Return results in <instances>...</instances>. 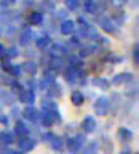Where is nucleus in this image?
Returning a JSON list of instances; mask_svg holds the SVG:
<instances>
[{"instance_id": "1", "label": "nucleus", "mask_w": 139, "mask_h": 154, "mask_svg": "<svg viewBox=\"0 0 139 154\" xmlns=\"http://www.w3.org/2000/svg\"><path fill=\"white\" fill-rule=\"evenodd\" d=\"M93 109H94L96 116H101V117L107 116L109 109H110V100L107 96H99V98H96L94 104H93Z\"/></svg>"}, {"instance_id": "2", "label": "nucleus", "mask_w": 139, "mask_h": 154, "mask_svg": "<svg viewBox=\"0 0 139 154\" xmlns=\"http://www.w3.org/2000/svg\"><path fill=\"white\" fill-rule=\"evenodd\" d=\"M83 144H85V137L83 135H75V137H72L66 141L67 151H69L70 154H77L81 149Z\"/></svg>"}, {"instance_id": "3", "label": "nucleus", "mask_w": 139, "mask_h": 154, "mask_svg": "<svg viewBox=\"0 0 139 154\" xmlns=\"http://www.w3.org/2000/svg\"><path fill=\"white\" fill-rule=\"evenodd\" d=\"M22 116L26 117L27 120H31V122H40V111H38L37 108H34V104H27L26 108H24L22 111Z\"/></svg>"}, {"instance_id": "4", "label": "nucleus", "mask_w": 139, "mask_h": 154, "mask_svg": "<svg viewBox=\"0 0 139 154\" xmlns=\"http://www.w3.org/2000/svg\"><path fill=\"white\" fill-rule=\"evenodd\" d=\"M99 26L102 27V31H105L107 34H115L117 32V24L112 18H107V16H101L99 18Z\"/></svg>"}, {"instance_id": "5", "label": "nucleus", "mask_w": 139, "mask_h": 154, "mask_svg": "<svg viewBox=\"0 0 139 154\" xmlns=\"http://www.w3.org/2000/svg\"><path fill=\"white\" fill-rule=\"evenodd\" d=\"M18 98L24 104H34V103H35V93H34L32 88H21V90H19Z\"/></svg>"}, {"instance_id": "6", "label": "nucleus", "mask_w": 139, "mask_h": 154, "mask_svg": "<svg viewBox=\"0 0 139 154\" xmlns=\"http://www.w3.org/2000/svg\"><path fill=\"white\" fill-rule=\"evenodd\" d=\"M34 40V32L31 27H24L22 32L19 34V45L21 47H29L31 42Z\"/></svg>"}, {"instance_id": "7", "label": "nucleus", "mask_w": 139, "mask_h": 154, "mask_svg": "<svg viewBox=\"0 0 139 154\" xmlns=\"http://www.w3.org/2000/svg\"><path fill=\"white\" fill-rule=\"evenodd\" d=\"M75 29H77V24L72 19H62V23L59 26V31L62 35H70V34L75 32Z\"/></svg>"}, {"instance_id": "8", "label": "nucleus", "mask_w": 139, "mask_h": 154, "mask_svg": "<svg viewBox=\"0 0 139 154\" xmlns=\"http://www.w3.org/2000/svg\"><path fill=\"white\" fill-rule=\"evenodd\" d=\"M37 146V141L34 138H27V137H22L21 140L18 141V148L21 149V151L24 152H29V151H32L34 148Z\"/></svg>"}, {"instance_id": "9", "label": "nucleus", "mask_w": 139, "mask_h": 154, "mask_svg": "<svg viewBox=\"0 0 139 154\" xmlns=\"http://www.w3.org/2000/svg\"><path fill=\"white\" fill-rule=\"evenodd\" d=\"M96 127H98V124H96V119L93 116H86V117L81 120V130H83L85 133H93Z\"/></svg>"}, {"instance_id": "10", "label": "nucleus", "mask_w": 139, "mask_h": 154, "mask_svg": "<svg viewBox=\"0 0 139 154\" xmlns=\"http://www.w3.org/2000/svg\"><path fill=\"white\" fill-rule=\"evenodd\" d=\"M117 137H118V140L122 143H129L133 140V132L129 128H126V127H120L118 130H117Z\"/></svg>"}, {"instance_id": "11", "label": "nucleus", "mask_w": 139, "mask_h": 154, "mask_svg": "<svg viewBox=\"0 0 139 154\" xmlns=\"http://www.w3.org/2000/svg\"><path fill=\"white\" fill-rule=\"evenodd\" d=\"M133 74H129V72H120V74H117L112 79V84L114 85H122V84H126V82H131L133 80Z\"/></svg>"}, {"instance_id": "12", "label": "nucleus", "mask_w": 139, "mask_h": 154, "mask_svg": "<svg viewBox=\"0 0 139 154\" xmlns=\"http://www.w3.org/2000/svg\"><path fill=\"white\" fill-rule=\"evenodd\" d=\"M29 132H31V128H29L22 120H16V124H14V133H16L18 137H27Z\"/></svg>"}, {"instance_id": "13", "label": "nucleus", "mask_w": 139, "mask_h": 154, "mask_svg": "<svg viewBox=\"0 0 139 154\" xmlns=\"http://www.w3.org/2000/svg\"><path fill=\"white\" fill-rule=\"evenodd\" d=\"M50 144H51V149L56 152H64V141H62L61 137H55L53 135V138L50 140Z\"/></svg>"}, {"instance_id": "14", "label": "nucleus", "mask_w": 139, "mask_h": 154, "mask_svg": "<svg viewBox=\"0 0 139 154\" xmlns=\"http://www.w3.org/2000/svg\"><path fill=\"white\" fill-rule=\"evenodd\" d=\"M29 24H32V26H40V24L43 23V13L40 11H32L29 13Z\"/></svg>"}, {"instance_id": "15", "label": "nucleus", "mask_w": 139, "mask_h": 154, "mask_svg": "<svg viewBox=\"0 0 139 154\" xmlns=\"http://www.w3.org/2000/svg\"><path fill=\"white\" fill-rule=\"evenodd\" d=\"M70 101H72V104H74V106H81L85 103V96H83L81 91L75 90V91H72V95H70Z\"/></svg>"}, {"instance_id": "16", "label": "nucleus", "mask_w": 139, "mask_h": 154, "mask_svg": "<svg viewBox=\"0 0 139 154\" xmlns=\"http://www.w3.org/2000/svg\"><path fill=\"white\" fill-rule=\"evenodd\" d=\"M0 143L2 144H11V143H14V135L10 132V130H3L2 133H0Z\"/></svg>"}, {"instance_id": "17", "label": "nucleus", "mask_w": 139, "mask_h": 154, "mask_svg": "<svg viewBox=\"0 0 139 154\" xmlns=\"http://www.w3.org/2000/svg\"><path fill=\"white\" fill-rule=\"evenodd\" d=\"M48 95L51 96V98H59V96L62 95V88H61V85L59 84H56V82H53V84L48 87Z\"/></svg>"}, {"instance_id": "18", "label": "nucleus", "mask_w": 139, "mask_h": 154, "mask_svg": "<svg viewBox=\"0 0 139 154\" xmlns=\"http://www.w3.org/2000/svg\"><path fill=\"white\" fill-rule=\"evenodd\" d=\"M35 45L38 50H45L46 47L51 45V37L50 35H43V37H38L35 40Z\"/></svg>"}, {"instance_id": "19", "label": "nucleus", "mask_w": 139, "mask_h": 154, "mask_svg": "<svg viewBox=\"0 0 139 154\" xmlns=\"http://www.w3.org/2000/svg\"><path fill=\"white\" fill-rule=\"evenodd\" d=\"M22 71L27 72L31 75H35L37 74V64L34 61H24L22 63Z\"/></svg>"}, {"instance_id": "20", "label": "nucleus", "mask_w": 139, "mask_h": 154, "mask_svg": "<svg viewBox=\"0 0 139 154\" xmlns=\"http://www.w3.org/2000/svg\"><path fill=\"white\" fill-rule=\"evenodd\" d=\"M93 85L98 87V88H101V90H107L110 87V82L107 79H102V77H94V79H93Z\"/></svg>"}, {"instance_id": "21", "label": "nucleus", "mask_w": 139, "mask_h": 154, "mask_svg": "<svg viewBox=\"0 0 139 154\" xmlns=\"http://www.w3.org/2000/svg\"><path fill=\"white\" fill-rule=\"evenodd\" d=\"M62 66H64V63H62V58H61V56H53V58H51V66H50V69L59 71V69H62Z\"/></svg>"}, {"instance_id": "22", "label": "nucleus", "mask_w": 139, "mask_h": 154, "mask_svg": "<svg viewBox=\"0 0 139 154\" xmlns=\"http://www.w3.org/2000/svg\"><path fill=\"white\" fill-rule=\"evenodd\" d=\"M98 149H99L98 141H91L88 146H86L83 151H81V154H98Z\"/></svg>"}, {"instance_id": "23", "label": "nucleus", "mask_w": 139, "mask_h": 154, "mask_svg": "<svg viewBox=\"0 0 139 154\" xmlns=\"http://www.w3.org/2000/svg\"><path fill=\"white\" fill-rule=\"evenodd\" d=\"M66 47H62L61 43H56V45H53L51 47V53H53V56H62V55H66Z\"/></svg>"}, {"instance_id": "24", "label": "nucleus", "mask_w": 139, "mask_h": 154, "mask_svg": "<svg viewBox=\"0 0 139 154\" xmlns=\"http://www.w3.org/2000/svg\"><path fill=\"white\" fill-rule=\"evenodd\" d=\"M42 108H43V111H53V109H58V106H56L55 101L46 100V101H43V103H42Z\"/></svg>"}, {"instance_id": "25", "label": "nucleus", "mask_w": 139, "mask_h": 154, "mask_svg": "<svg viewBox=\"0 0 139 154\" xmlns=\"http://www.w3.org/2000/svg\"><path fill=\"white\" fill-rule=\"evenodd\" d=\"M93 50H94V47H81L80 51H78V56L80 58H86V56H90L91 53H93Z\"/></svg>"}, {"instance_id": "26", "label": "nucleus", "mask_w": 139, "mask_h": 154, "mask_svg": "<svg viewBox=\"0 0 139 154\" xmlns=\"http://www.w3.org/2000/svg\"><path fill=\"white\" fill-rule=\"evenodd\" d=\"M102 149H104V154H112V151H114V144L110 143V140H104Z\"/></svg>"}, {"instance_id": "27", "label": "nucleus", "mask_w": 139, "mask_h": 154, "mask_svg": "<svg viewBox=\"0 0 139 154\" xmlns=\"http://www.w3.org/2000/svg\"><path fill=\"white\" fill-rule=\"evenodd\" d=\"M67 10H77L80 7V0H66Z\"/></svg>"}, {"instance_id": "28", "label": "nucleus", "mask_w": 139, "mask_h": 154, "mask_svg": "<svg viewBox=\"0 0 139 154\" xmlns=\"http://www.w3.org/2000/svg\"><path fill=\"white\" fill-rule=\"evenodd\" d=\"M18 55H19V51L16 50V47H10L8 51L5 50V56H7V58H14V56H18Z\"/></svg>"}, {"instance_id": "29", "label": "nucleus", "mask_w": 139, "mask_h": 154, "mask_svg": "<svg viewBox=\"0 0 139 154\" xmlns=\"http://www.w3.org/2000/svg\"><path fill=\"white\" fill-rule=\"evenodd\" d=\"M133 61H134V64H138V63H139V45H138V43H134V45H133Z\"/></svg>"}, {"instance_id": "30", "label": "nucleus", "mask_w": 139, "mask_h": 154, "mask_svg": "<svg viewBox=\"0 0 139 154\" xmlns=\"http://www.w3.org/2000/svg\"><path fill=\"white\" fill-rule=\"evenodd\" d=\"M70 63H72V67H75V69H80V67H83V61L80 60V56L78 58H72L70 60Z\"/></svg>"}, {"instance_id": "31", "label": "nucleus", "mask_w": 139, "mask_h": 154, "mask_svg": "<svg viewBox=\"0 0 139 154\" xmlns=\"http://www.w3.org/2000/svg\"><path fill=\"white\" fill-rule=\"evenodd\" d=\"M16 3H18V0H2V2H0V7L8 8V7H14Z\"/></svg>"}, {"instance_id": "32", "label": "nucleus", "mask_w": 139, "mask_h": 154, "mask_svg": "<svg viewBox=\"0 0 139 154\" xmlns=\"http://www.w3.org/2000/svg\"><path fill=\"white\" fill-rule=\"evenodd\" d=\"M0 124H2V125H5V127L8 125V117H7V114L0 112Z\"/></svg>"}, {"instance_id": "33", "label": "nucleus", "mask_w": 139, "mask_h": 154, "mask_svg": "<svg viewBox=\"0 0 139 154\" xmlns=\"http://www.w3.org/2000/svg\"><path fill=\"white\" fill-rule=\"evenodd\" d=\"M2 67L8 72V71H10V67H11V63H10L8 60H3V61H2Z\"/></svg>"}, {"instance_id": "34", "label": "nucleus", "mask_w": 139, "mask_h": 154, "mask_svg": "<svg viewBox=\"0 0 139 154\" xmlns=\"http://www.w3.org/2000/svg\"><path fill=\"white\" fill-rule=\"evenodd\" d=\"M58 16L64 18V16H66V10H64V8H62V10H59V11H58Z\"/></svg>"}, {"instance_id": "35", "label": "nucleus", "mask_w": 139, "mask_h": 154, "mask_svg": "<svg viewBox=\"0 0 139 154\" xmlns=\"http://www.w3.org/2000/svg\"><path fill=\"white\" fill-rule=\"evenodd\" d=\"M0 55H5V47L0 43Z\"/></svg>"}, {"instance_id": "36", "label": "nucleus", "mask_w": 139, "mask_h": 154, "mask_svg": "<svg viewBox=\"0 0 139 154\" xmlns=\"http://www.w3.org/2000/svg\"><path fill=\"white\" fill-rule=\"evenodd\" d=\"M120 154H133L131 151H129V149H123V151L122 152H120Z\"/></svg>"}, {"instance_id": "37", "label": "nucleus", "mask_w": 139, "mask_h": 154, "mask_svg": "<svg viewBox=\"0 0 139 154\" xmlns=\"http://www.w3.org/2000/svg\"><path fill=\"white\" fill-rule=\"evenodd\" d=\"M34 3V0H26V2H24V5H32Z\"/></svg>"}, {"instance_id": "38", "label": "nucleus", "mask_w": 139, "mask_h": 154, "mask_svg": "<svg viewBox=\"0 0 139 154\" xmlns=\"http://www.w3.org/2000/svg\"><path fill=\"white\" fill-rule=\"evenodd\" d=\"M13 154H26V152H24V151H21V149H19V151H14Z\"/></svg>"}, {"instance_id": "39", "label": "nucleus", "mask_w": 139, "mask_h": 154, "mask_svg": "<svg viewBox=\"0 0 139 154\" xmlns=\"http://www.w3.org/2000/svg\"><path fill=\"white\" fill-rule=\"evenodd\" d=\"M117 2H120V3H126L128 0H117Z\"/></svg>"}]
</instances>
